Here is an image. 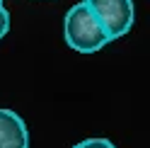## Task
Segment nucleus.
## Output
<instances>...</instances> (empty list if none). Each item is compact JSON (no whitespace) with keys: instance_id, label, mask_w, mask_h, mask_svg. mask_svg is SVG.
Listing matches in <instances>:
<instances>
[{"instance_id":"obj_3","label":"nucleus","mask_w":150,"mask_h":148,"mask_svg":"<svg viewBox=\"0 0 150 148\" xmlns=\"http://www.w3.org/2000/svg\"><path fill=\"white\" fill-rule=\"evenodd\" d=\"M0 148H29L27 124L12 109H0Z\"/></svg>"},{"instance_id":"obj_1","label":"nucleus","mask_w":150,"mask_h":148,"mask_svg":"<svg viewBox=\"0 0 150 148\" xmlns=\"http://www.w3.org/2000/svg\"><path fill=\"white\" fill-rule=\"evenodd\" d=\"M63 36L65 44L78 53H97L99 49H104L109 44L107 32L102 29V24L97 22V17L92 15L87 3H75L63 20Z\"/></svg>"},{"instance_id":"obj_2","label":"nucleus","mask_w":150,"mask_h":148,"mask_svg":"<svg viewBox=\"0 0 150 148\" xmlns=\"http://www.w3.org/2000/svg\"><path fill=\"white\" fill-rule=\"evenodd\" d=\"M92 15L97 17V22L102 24V29L107 32L109 41L124 36L136 20L133 10V0H85Z\"/></svg>"},{"instance_id":"obj_6","label":"nucleus","mask_w":150,"mask_h":148,"mask_svg":"<svg viewBox=\"0 0 150 148\" xmlns=\"http://www.w3.org/2000/svg\"><path fill=\"white\" fill-rule=\"evenodd\" d=\"M39 3H46V0H39Z\"/></svg>"},{"instance_id":"obj_5","label":"nucleus","mask_w":150,"mask_h":148,"mask_svg":"<svg viewBox=\"0 0 150 148\" xmlns=\"http://www.w3.org/2000/svg\"><path fill=\"white\" fill-rule=\"evenodd\" d=\"M7 32H10V12L0 5V39H3Z\"/></svg>"},{"instance_id":"obj_7","label":"nucleus","mask_w":150,"mask_h":148,"mask_svg":"<svg viewBox=\"0 0 150 148\" xmlns=\"http://www.w3.org/2000/svg\"><path fill=\"white\" fill-rule=\"evenodd\" d=\"M0 5H3V0H0Z\"/></svg>"},{"instance_id":"obj_4","label":"nucleus","mask_w":150,"mask_h":148,"mask_svg":"<svg viewBox=\"0 0 150 148\" xmlns=\"http://www.w3.org/2000/svg\"><path fill=\"white\" fill-rule=\"evenodd\" d=\"M73 148H116L109 138H85V141L75 143Z\"/></svg>"}]
</instances>
